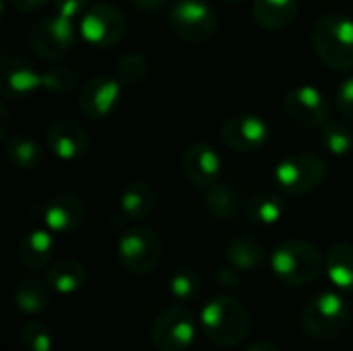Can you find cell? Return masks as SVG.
<instances>
[{
    "label": "cell",
    "mask_w": 353,
    "mask_h": 351,
    "mask_svg": "<svg viewBox=\"0 0 353 351\" xmlns=\"http://www.w3.org/2000/svg\"><path fill=\"white\" fill-rule=\"evenodd\" d=\"M201 329L219 348H236L250 333V314L234 296H215L201 310Z\"/></svg>",
    "instance_id": "obj_1"
},
{
    "label": "cell",
    "mask_w": 353,
    "mask_h": 351,
    "mask_svg": "<svg viewBox=\"0 0 353 351\" xmlns=\"http://www.w3.org/2000/svg\"><path fill=\"white\" fill-rule=\"evenodd\" d=\"M325 269L321 250L306 240H288L279 244L271 257L273 275L290 288H302L319 279Z\"/></svg>",
    "instance_id": "obj_2"
},
{
    "label": "cell",
    "mask_w": 353,
    "mask_h": 351,
    "mask_svg": "<svg viewBox=\"0 0 353 351\" xmlns=\"http://www.w3.org/2000/svg\"><path fill=\"white\" fill-rule=\"evenodd\" d=\"M312 48L321 62L333 70L353 68V19L331 12L321 17L312 29Z\"/></svg>",
    "instance_id": "obj_3"
},
{
    "label": "cell",
    "mask_w": 353,
    "mask_h": 351,
    "mask_svg": "<svg viewBox=\"0 0 353 351\" xmlns=\"http://www.w3.org/2000/svg\"><path fill=\"white\" fill-rule=\"evenodd\" d=\"M352 310L339 292H323L314 296L300 312V325L306 335L327 341L347 331Z\"/></svg>",
    "instance_id": "obj_4"
},
{
    "label": "cell",
    "mask_w": 353,
    "mask_h": 351,
    "mask_svg": "<svg viewBox=\"0 0 353 351\" xmlns=\"http://www.w3.org/2000/svg\"><path fill=\"white\" fill-rule=\"evenodd\" d=\"M327 178V163L321 155L300 151L281 159L273 172L277 188L290 197H304L321 188Z\"/></svg>",
    "instance_id": "obj_5"
},
{
    "label": "cell",
    "mask_w": 353,
    "mask_h": 351,
    "mask_svg": "<svg viewBox=\"0 0 353 351\" xmlns=\"http://www.w3.org/2000/svg\"><path fill=\"white\" fill-rule=\"evenodd\" d=\"M163 257V244L155 230L147 225L128 228L118 240L120 265L132 275H147L157 269Z\"/></svg>",
    "instance_id": "obj_6"
},
{
    "label": "cell",
    "mask_w": 353,
    "mask_h": 351,
    "mask_svg": "<svg viewBox=\"0 0 353 351\" xmlns=\"http://www.w3.org/2000/svg\"><path fill=\"white\" fill-rule=\"evenodd\" d=\"M172 31L190 43H205L217 31V12L205 0H178L170 8Z\"/></svg>",
    "instance_id": "obj_7"
},
{
    "label": "cell",
    "mask_w": 353,
    "mask_h": 351,
    "mask_svg": "<svg viewBox=\"0 0 353 351\" xmlns=\"http://www.w3.org/2000/svg\"><path fill=\"white\" fill-rule=\"evenodd\" d=\"M196 337V321L184 306L165 308L151 331L153 348L157 351H186Z\"/></svg>",
    "instance_id": "obj_8"
},
{
    "label": "cell",
    "mask_w": 353,
    "mask_h": 351,
    "mask_svg": "<svg viewBox=\"0 0 353 351\" xmlns=\"http://www.w3.org/2000/svg\"><path fill=\"white\" fill-rule=\"evenodd\" d=\"M79 31L89 46L110 48L122 39V35L126 31V19L118 6L99 2L85 10Z\"/></svg>",
    "instance_id": "obj_9"
},
{
    "label": "cell",
    "mask_w": 353,
    "mask_h": 351,
    "mask_svg": "<svg viewBox=\"0 0 353 351\" xmlns=\"http://www.w3.org/2000/svg\"><path fill=\"white\" fill-rule=\"evenodd\" d=\"M74 41V27L70 19L60 14H52L39 19L29 35V46L33 54L41 60H58L62 58Z\"/></svg>",
    "instance_id": "obj_10"
},
{
    "label": "cell",
    "mask_w": 353,
    "mask_h": 351,
    "mask_svg": "<svg viewBox=\"0 0 353 351\" xmlns=\"http://www.w3.org/2000/svg\"><path fill=\"white\" fill-rule=\"evenodd\" d=\"M283 110L288 118L302 128H316L329 120V101L325 93L310 85L294 87L283 99Z\"/></svg>",
    "instance_id": "obj_11"
},
{
    "label": "cell",
    "mask_w": 353,
    "mask_h": 351,
    "mask_svg": "<svg viewBox=\"0 0 353 351\" xmlns=\"http://www.w3.org/2000/svg\"><path fill=\"white\" fill-rule=\"evenodd\" d=\"M223 143L238 153H254L263 149L269 141V126L261 116L236 114L228 118L221 126Z\"/></svg>",
    "instance_id": "obj_12"
},
{
    "label": "cell",
    "mask_w": 353,
    "mask_h": 351,
    "mask_svg": "<svg viewBox=\"0 0 353 351\" xmlns=\"http://www.w3.org/2000/svg\"><path fill=\"white\" fill-rule=\"evenodd\" d=\"M122 83L112 77L89 79L79 93V110L91 120H105L114 114L120 101Z\"/></svg>",
    "instance_id": "obj_13"
},
{
    "label": "cell",
    "mask_w": 353,
    "mask_h": 351,
    "mask_svg": "<svg viewBox=\"0 0 353 351\" xmlns=\"http://www.w3.org/2000/svg\"><path fill=\"white\" fill-rule=\"evenodd\" d=\"M43 89V74L35 72L31 64L21 58L4 56L0 64V91L8 99H25Z\"/></svg>",
    "instance_id": "obj_14"
},
{
    "label": "cell",
    "mask_w": 353,
    "mask_h": 351,
    "mask_svg": "<svg viewBox=\"0 0 353 351\" xmlns=\"http://www.w3.org/2000/svg\"><path fill=\"white\" fill-rule=\"evenodd\" d=\"M46 143L62 161H77L89 151V134L74 120H56L46 132Z\"/></svg>",
    "instance_id": "obj_15"
},
{
    "label": "cell",
    "mask_w": 353,
    "mask_h": 351,
    "mask_svg": "<svg viewBox=\"0 0 353 351\" xmlns=\"http://www.w3.org/2000/svg\"><path fill=\"white\" fill-rule=\"evenodd\" d=\"M182 172L190 184L199 188H211L219 182L221 159L209 143H194L182 155Z\"/></svg>",
    "instance_id": "obj_16"
},
{
    "label": "cell",
    "mask_w": 353,
    "mask_h": 351,
    "mask_svg": "<svg viewBox=\"0 0 353 351\" xmlns=\"http://www.w3.org/2000/svg\"><path fill=\"white\" fill-rule=\"evenodd\" d=\"M85 221V205L77 194L58 192L43 207V223L54 234H72Z\"/></svg>",
    "instance_id": "obj_17"
},
{
    "label": "cell",
    "mask_w": 353,
    "mask_h": 351,
    "mask_svg": "<svg viewBox=\"0 0 353 351\" xmlns=\"http://www.w3.org/2000/svg\"><path fill=\"white\" fill-rule=\"evenodd\" d=\"M50 290L52 288H50L48 281H43V279H39L35 275H27L14 285L12 304L23 314H29V317L43 314L52 304Z\"/></svg>",
    "instance_id": "obj_18"
},
{
    "label": "cell",
    "mask_w": 353,
    "mask_h": 351,
    "mask_svg": "<svg viewBox=\"0 0 353 351\" xmlns=\"http://www.w3.org/2000/svg\"><path fill=\"white\" fill-rule=\"evenodd\" d=\"M300 10V0H254L252 17L267 31L288 29Z\"/></svg>",
    "instance_id": "obj_19"
},
{
    "label": "cell",
    "mask_w": 353,
    "mask_h": 351,
    "mask_svg": "<svg viewBox=\"0 0 353 351\" xmlns=\"http://www.w3.org/2000/svg\"><path fill=\"white\" fill-rule=\"evenodd\" d=\"M17 254H19V261L23 267L33 269V271L43 269L54 257V238H52L50 230L46 228V230L27 232L19 242Z\"/></svg>",
    "instance_id": "obj_20"
},
{
    "label": "cell",
    "mask_w": 353,
    "mask_h": 351,
    "mask_svg": "<svg viewBox=\"0 0 353 351\" xmlns=\"http://www.w3.org/2000/svg\"><path fill=\"white\" fill-rule=\"evenodd\" d=\"M225 259L234 269L240 271H254L259 267L265 265L267 261V250L265 246L246 234L234 236L228 244H225Z\"/></svg>",
    "instance_id": "obj_21"
},
{
    "label": "cell",
    "mask_w": 353,
    "mask_h": 351,
    "mask_svg": "<svg viewBox=\"0 0 353 351\" xmlns=\"http://www.w3.org/2000/svg\"><path fill=\"white\" fill-rule=\"evenodd\" d=\"M157 207V192L149 182H132L120 197V211L126 219L143 221Z\"/></svg>",
    "instance_id": "obj_22"
},
{
    "label": "cell",
    "mask_w": 353,
    "mask_h": 351,
    "mask_svg": "<svg viewBox=\"0 0 353 351\" xmlns=\"http://www.w3.org/2000/svg\"><path fill=\"white\" fill-rule=\"evenodd\" d=\"M87 273L85 267L74 259H60L50 265L46 273V281L50 283L52 292L60 296H72L85 285Z\"/></svg>",
    "instance_id": "obj_23"
},
{
    "label": "cell",
    "mask_w": 353,
    "mask_h": 351,
    "mask_svg": "<svg viewBox=\"0 0 353 351\" xmlns=\"http://www.w3.org/2000/svg\"><path fill=\"white\" fill-rule=\"evenodd\" d=\"M6 159L19 172H33L43 161V149L33 137L14 134L6 143Z\"/></svg>",
    "instance_id": "obj_24"
},
{
    "label": "cell",
    "mask_w": 353,
    "mask_h": 351,
    "mask_svg": "<svg viewBox=\"0 0 353 351\" xmlns=\"http://www.w3.org/2000/svg\"><path fill=\"white\" fill-rule=\"evenodd\" d=\"M205 207H207V213L215 221L230 223V221H236L240 215V197L232 186L217 182L207 190Z\"/></svg>",
    "instance_id": "obj_25"
},
{
    "label": "cell",
    "mask_w": 353,
    "mask_h": 351,
    "mask_svg": "<svg viewBox=\"0 0 353 351\" xmlns=\"http://www.w3.org/2000/svg\"><path fill=\"white\" fill-rule=\"evenodd\" d=\"M325 269L331 283L339 292H353V246L352 244H335L327 259Z\"/></svg>",
    "instance_id": "obj_26"
},
{
    "label": "cell",
    "mask_w": 353,
    "mask_h": 351,
    "mask_svg": "<svg viewBox=\"0 0 353 351\" xmlns=\"http://www.w3.org/2000/svg\"><path fill=\"white\" fill-rule=\"evenodd\" d=\"M285 211V203L279 194L275 192H256L248 199L246 205V215L248 221L254 225H275Z\"/></svg>",
    "instance_id": "obj_27"
},
{
    "label": "cell",
    "mask_w": 353,
    "mask_h": 351,
    "mask_svg": "<svg viewBox=\"0 0 353 351\" xmlns=\"http://www.w3.org/2000/svg\"><path fill=\"white\" fill-rule=\"evenodd\" d=\"M321 143L329 153L343 157V155L352 153L353 132L347 124H343L339 120H327L321 126Z\"/></svg>",
    "instance_id": "obj_28"
},
{
    "label": "cell",
    "mask_w": 353,
    "mask_h": 351,
    "mask_svg": "<svg viewBox=\"0 0 353 351\" xmlns=\"http://www.w3.org/2000/svg\"><path fill=\"white\" fill-rule=\"evenodd\" d=\"M147 68H149L147 58L139 52H130L118 60L116 79L122 83V87H134L147 77Z\"/></svg>",
    "instance_id": "obj_29"
},
{
    "label": "cell",
    "mask_w": 353,
    "mask_h": 351,
    "mask_svg": "<svg viewBox=\"0 0 353 351\" xmlns=\"http://www.w3.org/2000/svg\"><path fill=\"white\" fill-rule=\"evenodd\" d=\"M168 285H170L172 296L184 302V300H192L199 294V290H201V277H199V273L194 269L180 267V269H176L172 273Z\"/></svg>",
    "instance_id": "obj_30"
},
{
    "label": "cell",
    "mask_w": 353,
    "mask_h": 351,
    "mask_svg": "<svg viewBox=\"0 0 353 351\" xmlns=\"http://www.w3.org/2000/svg\"><path fill=\"white\" fill-rule=\"evenodd\" d=\"M52 331L43 323H27L21 329V345L27 351H52Z\"/></svg>",
    "instance_id": "obj_31"
},
{
    "label": "cell",
    "mask_w": 353,
    "mask_h": 351,
    "mask_svg": "<svg viewBox=\"0 0 353 351\" xmlns=\"http://www.w3.org/2000/svg\"><path fill=\"white\" fill-rule=\"evenodd\" d=\"M74 83H77V77L68 68H52V70L43 72V89L52 91L56 95L72 91Z\"/></svg>",
    "instance_id": "obj_32"
},
{
    "label": "cell",
    "mask_w": 353,
    "mask_h": 351,
    "mask_svg": "<svg viewBox=\"0 0 353 351\" xmlns=\"http://www.w3.org/2000/svg\"><path fill=\"white\" fill-rule=\"evenodd\" d=\"M335 106H337V110H339L347 120H352L353 122V77L345 79V81L337 87V91H335Z\"/></svg>",
    "instance_id": "obj_33"
},
{
    "label": "cell",
    "mask_w": 353,
    "mask_h": 351,
    "mask_svg": "<svg viewBox=\"0 0 353 351\" xmlns=\"http://www.w3.org/2000/svg\"><path fill=\"white\" fill-rule=\"evenodd\" d=\"M85 4H87V0H54V10H56V14L74 21L83 12Z\"/></svg>",
    "instance_id": "obj_34"
},
{
    "label": "cell",
    "mask_w": 353,
    "mask_h": 351,
    "mask_svg": "<svg viewBox=\"0 0 353 351\" xmlns=\"http://www.w3.org/2000/svg\"><path fill=\"white\" fill-rule=\"evenodd\" d=\"M50 0H10V4L23 12H31V10H39L48 4Z\"/></svg>",
    "instance_id": "obj_35"
},
{
    "label": "cell",
    "mask_w": 353,
    "mask_h": 351,
    "mask_svg": "<svg viewBox=\"0 0 353 351\" xmlns=\"http://www.w3.org/2000/svg\"><path fill=\"white\" fill-rule=\"evenodd\" d=\"M165 0H132V4L141 10H155L159 6H163Z\"/></svg>",
    "instance_id": "obj_36"
},
{
    "label": "cell",
    "mask_w": 353,
    "mask_h": 351,
    "mask_svg": "<svg viewBox=\"0 0 353 351\" xmlns=\"http://www.w3.org/2000/svg\"><path fill=\"white\" fill-rule=\"evenodd\" d=\"M246 351H283L279 345H275L273 341H254L252 345H248Z\"/></svg>",
    "instance_id": "obj_37"
},
{
    "label": "cell",
    "mask_w": 353,
    "mask_h": 351,
    "mask_svg": "<svg viewBox=\"0 0 353 351\" xmlns=\"http://www.w3.org/2000/svg\"><path fill=\"white\" fill-rule=\"evenodd\" d=\"M0 114H2V126H0V137H6V128H8V110L2 103L0 106Z\"/></svg>",
    "instance_id": "obj_38"
},
{
    "label": "cell",
    "mask_w": 353,
    "mask_h": 351,
    "mask_svg": "<svg viewBox=\"0 0 353 351\" xmlns=\"http://www.w3.org/2000/svg\"><path fill=\"white\" fill-rule=\"evenodd\" d=\"M223 2H228V4H240V2H244V0H223Z\"/></svg>",
    "instance_id": "obj_39"
}]
</instances>
